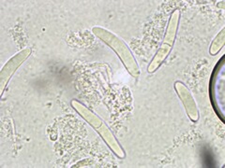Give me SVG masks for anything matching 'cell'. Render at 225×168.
<instances>
[{"label": "cell", "instance_id": "6da1fadb", "mask_svg": "<svg viewBox=\"0 0 225 168\" xmlns=\"http://www.w3.org/2000/svg\"><path fill=\"white\" fill-rule=\"evenodd\" d=\"M205 164L207 165V167H214V163H213V158L212 156L210 155V153H205Z\"/></svg>", "mask_w": 225, "mask_h": 168}]
</instances>
